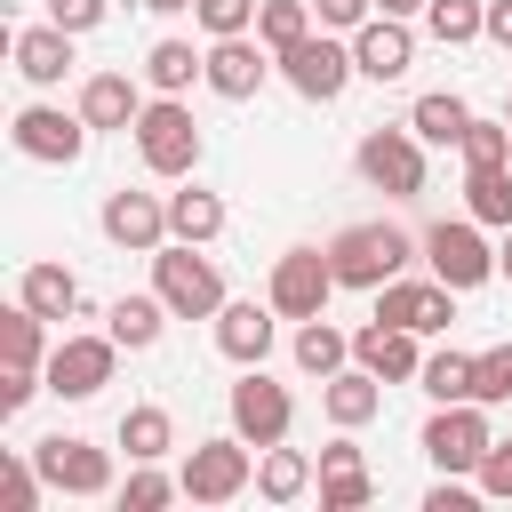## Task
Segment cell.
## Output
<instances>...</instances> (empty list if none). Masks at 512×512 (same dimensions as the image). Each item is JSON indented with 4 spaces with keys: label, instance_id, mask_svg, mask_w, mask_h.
<instances>
[{
    "label": "cell",
    "instance_id": "cell-39",
    "mask_svg": "<svg viewBox=\"0 0 512 512\" xmlns=\"http://www.w3.org/2000/svg\"><path fill=\"white\" fill-rule=\"evenodd\" d=\"M256 8H264V0H192V16H200V32H208V40L256 32Z\"/></svg>",
    "mask_w": 512,
    "mask_h": 512
},
{
    "label": "cell",
    "instance_id": "cell-7",
    "mask_svg": "<svg viewBox=\"0 0 512 512\" xmlns=\"http://www.w3.org/2000/svg\"><path fill=\"white\" fill-rule=\"evenodd\" d=\"M112 360H120V336L104 328V336H64V344H48V392L56 400H96L104 384H112Z\"/></svg>",
    "mask_w": 512,
    "mask_h": 512
},
{
    "label": "cell",
    "instance_id": "cell-41",
    "mask_svg": "<svg viewBox=\"0 0 512 512\" xmlns=\"http://www.w3.org/2000/svg\"><path fill=\"white\" fill-rule=\"evenodd\" d=\"M0 488H8V512H32L48 480H40V464H32V456H8V480H0Z\"/></svg>",
    "mask_w": 512,
    "mask_h": 512
},
{
    "label": "cell",
    "instance_id": "cell-50",
    "mask_svg": "<svg viewBox=\"0 0 512 512\" xmlns=\"http://www.w3.org/2000/svg\"><path fill=\"white\" fill-rule=\"evenodd\" d=\"M504 120H512V104H504Z\"/></svg>",
    "mask_w": 512,
    "mask_h": 512
},
{
    "label": "cell",
    "instance_id": "cell-15",
    "mask_svg": "<svg viewBox=\"0 0 512 512\" xmlns=\"http://www.w3.org/2000/svg\"><path fill=\"white\" fill-rule=\"evenodd\" d=\"M280 56L264 48V40H248V32H232V40H208V88L224 96V104H248L256 88H264V72H272Z\"/></svg>",
    "mask_w": 512,
    "mask_h": 512
},
{
    "label": "cell",
    "instance_id": "cell-38",
    "mask_svg": "<svg viewBox=\"0 0 512 512\" xmlns=\"http://www.w3.org/2000/svg\"><path fill=\"white\" fill-rule=\"evenodd\" d=\"M472 400H480V408L512 400V344H488V352H472Z\"/></svg>",
    "mask_w": 512,
    "mask_h": 512
},
{
    "label": "cell",
    "instance_id": "cell-3",
    "mask_svg": "<svg viewBox=\"0 0 512 512\" xmlns=\"http://www.w3.org/2000/svg\"><path fill=\"white\" fill-rule=\"evenodd\" d=\"M128 136H136V160H144L152 176H192V168H200V120H192L176 96H152Z\"/></svg>",
    "mask_w": 512,
    "mask_h": 512
},
{
    "label": "cell",
    "instance_id": "cell-34",
    "mask_svg": "<svg viewBox=\"0 0 512 512\" xmlns=\"http://www.w3.org/2000/svg\"><path fill=\"white\" fill-rule=\"evenodd\" d=\"M424 24H432V40H440V48H464V40H480V32H488V0H432V8H424Z\"/></svg>",
    "mask_w": 512,
    "mask_h": 512
},
{
    "label": "cell",
    "instance_id": "cell-8",
    "mask_svg": "<svg viewBox=\"0 0 512 512\" xmlns=\"http://www.w3.org/2000/svg\"><path fill=\"white\" fill-rule=\"evenodd\" d=\"M176 480H184V496H192V504H232V496L256 480V456H248V440H240V432H224V440H200V448L184 456V472H176Z\"/></svg>",
    "mask_w": 512,
    "mask_h": 512
},
{
    "label": "cell",
    "instance_id": "cell-44",
    "mask_svg": "<svg viewBox=\"0 0 512 512\" xmlns=\"http://www.w3.org/2000/svg\"><path fill=\"white\" fill-rule=\"evenodd\" d=\"M48 24H64V32H96V24H104V0H48Z\"/></svg>",
    "mask_w": 512,
    "mask_h": 512
},
{
    "label": "cell",
    "instance_id": "cell-19",
    "mask_svg": "<svg viewBox=\"0 0 512 512\" xmlns=\"http://www.w3.org/2000/svg\"><path fill=\"white\" fill-rule=\"evenodd\" d=\"M320 408H328V424H344V432H360L376 408H384V376L376 368H336V376H320Z\"/></svg>",
    "mask_w": 512,
    "mask_h": 512
},
{
    "label": "cell",
    "instance_id": "cell-30",
    "mask_svg": "<svg viewBox=\"0 0 512 512\" xmlns=\"http://www.w3.org/2000/svg\"><path fill=\"white\" fill-rule=\"evenodd\" d=\"M120 448H128V464H160L168 448H176V424H168V408H128L120 416Z\"/></svg>",
    "mask_w": 512,
    "mask_h": 512
},
{
    "label": "cell",
    "instance_id": "cell-1",
    "mask_svg": "<svg viewBox=\"0 0 512 512\" xmlns=\"http://www.w3.org/2000/svg\"><path fill=\"white\" fill-rule=\"evenodd\" d=\"M408 232L400 224H344L336 240H328V264H336V288H384V280H400V264H408Z\"/></svg>",
    "mask_w": 512,
    "mask_h": 512
},
{
    "label": "cell",
    "instance_id": "cell-11",
    "mask_svg": "<svg viewBox=\"0 0 512 512\" xmlns=\"http://www.w3.org/2000/svg\"><path fill=\"white\" fill-rule=\"evenodd\" d=\"M280 72H288V88H296L304 104H336V96H344V80H352L360 64H352V48H344V40H328V32H304V40L280 56Z\"/></svg>",
    "mask_w": 512,
    "mask_h": 512
},
{
    "label": "cell",
    "instance_id": "cell-42",
    "mask_svg": "<svg viewBox=\"0 0 512 512\" xmlns=\"http://www.w3.org/2000/svg\"><path fill=\"white\" fill-rule=\"evenodd\" d=\"M472 480H480V496H496V504H504V496H512V440H496V448L480 456V472H472Z\"/></svg>",
    "mask_w": 512,
    "mask_h": 512
},
{
    "label": "cell",
    "instance_id": "cell-20",
    "mask_svg": "<svg viewBox=\"0 0 512 512\" xmlns=\"http://www.w3.org/2000/svg\"><path fill=\"white\" fill-rule=\"evenodd\" d=\"M136 112H144V88H136L128 72H88V80H80V120H88V128H120V136H128Z\"/></svg>",
    "mask_w": 512,
    "mask_h": 512
},
{
    "label": "cell",
    "instance_id": "cell-29",
    "mask_svg": "<svg viewBox=\"0 0 512 512\" xmlns=\"http://www.w3.org/2000/svg\"><path fill=\"white\" fill-rule=\"evenodd\" d=\"M40 328H48V320H40L24 296L0 312V352H8V368H48V336H40Z\"/></svg>",
    "mask_w": 512,
    "mask_h": 512
},
{
    "label": "cell",
    "instance_id": "cell-46",
    "mask_svg": "<svg viewBox=\"0 0 512 512\" xmlns=\"http://www.w3.org/2000/svg\"><path fill=\"white\" fill-rule=\"evenodd\" d=\"M488 40L512 48V0H488Z\"/></svg>",
    "mask_w": 512,
    "mask_h": 512
},
{
    "label": "cell",
    "instance_id": "cell-49",
    "mask_svg": "<svg viewBox=\"0 0 512 512\" xmlns=\"http://www.w3.org/2000/svg\"><path fill=\"white\" fill-rule=\"evenodd\" d=\"M144 8H152V16H176V8H192V0H144Z\"/></svg>",
    "mask_w": 512,
    "mask_h": 512
},
{
    "label": "cell",
    "instance_id": "cell-2",
    "mask_svg": "<svg viewBox=\"0 0 512 512\" xmlns=\"http://www.w3.org/2000/svg\"><path fill=\"white\" fill-rule=\"evenodd\" d=\"M152 288H160V304H168L176 320H216V312H224V272H216L192 240H176V248L160 240V248H152Z\"/></svg>",
    "mask_w": 512,
    "mask_h": 512
},
{
    "label": "cell",
    "instance_id": "cell-25",
    "mask_svg": "<svg viewBox=\"0 0 512 512\" xmlns=\"http://www.w3.org/2000/svg\"><path fill=\"white\" fill-rule=\"evenodd\" d=\"M144 80H152L160 96H184L192 80H208V56H200L192 40H152V56H144Z\"/></svg>",
    "mask_w": 512,
    "mask_h": 512
},
{
    "label": "cell",
    "instance_id": "cell-22",
    "mask_svg": "<svg viewBox=\"0 0 512 512\" xmlns=\"http://www.w3.org/2000/svg\"><path fill=\"white\" fill-rule=\"evenodd\" d=\"M16 72H24L32 88H64V72H72V32H64V24H24V32H16Z\"/></svg>",
    "mask_w": 512,
    "mask_h": 512
},
{
    "label": "cell",
    "instance_id": "cell-31",
    "mask_svg": "<svg viewBox=\"0 0 512 512\" xmlns=\"http://www.w3.org/2000/svg\"><path fill=\"white\" fill-rule=\"evenodd\" d=\"M344 360H352V336H344V328H328V312L296 328V368H304V376H336Z\"/></svg>",
    "mask_w": 512,
    "mask_h": 512
},
{
    "label": "cell",
    "instance_id": "cell-6",
    "mask_svg": "<svg viewBox=\"0 0 512 512\" xmlns=\"http://www.w3.org/2000/svg\"><path fill=\"white\" fill-rule=\"evenodd\" d=\"M272 312L280 320H320L328 312V296H336V264H328V248H288L280 264H272Z\"/></svg>",
    "mask_w": 512,
    "mask_h": 512
},
{
    "label": "cell",
    "instance_id": "cell-35",
    "mask_svg": "<svg viewBox=\"0 0 512 512\" xmlns=\"http://www.w3.org/2000/svg\"><path fill=\"white\" fill-rule=\"evenodd\" d=\"M416 384L432 392V400H472V352H424V368H416Z\"/></svg>",
    "mask_w": 512,
    "mask_h": 512
},
{
    "label": "cell",
    "instance_id": "cell-9",
    "mask_svg": "<svg viewBox=\"0 0 512 512\" xmlns=\"http://www.w3.org/2000/svg\"><path fill=\"white\" fill-rule=\"evenodd\" d=\"M88 120L80 112H56V104H24L16 120H8V144L24 152V160H48V168H72L80 152H88Z\"/></svg>",
    "mask_w": 512,
    "mask_h": 512
},
{
    "label": "cell",
    "instance_id": "cell-4",
    "mask_svg": "<svg viewBox=\"0 0 512 512\" xmlns=\"http://www.w3.org/2000/svg\"><path fill=\"white\" fill-rule=\"evenodd\" d=\"M488 448H496V432H488V408H480V400H440V408H432L424 456H432L440 472H480Z\"/></svg>",
    "mask_w": 512,
    "mask_h": 512
},
{
    "label": "cell",
    "instance_id": "cell-43",
    "mask_svg": "<svg viewBox=\"0 0 512 512\" xmlns=\"http://www.w3.org/2000/svg\"><path fill=\"white\" fill-rule=\"evenodd\" d=\"M40 384H48V376H40V368H8V376H0V416H24V408H32V392H40Z\"/></svg>",
    "mask_w": 512,
    "mask_h": 512
},
{
    "label": "cell",
    "instance_id": "cell-36",
    "mask_svg": "<svg viewBox=\"0 0 512 512\" xmlns=\"http://www.w3.org/2000/svg\"><path fill=\"white\" fill-rule=\"evenodd\" d=\"M456 152H464V168H504L512 160V120H472Z\"/></svg>",
    "mask_w": 512,
    "mask_h": 512
},
{
    "label": "cell",
    "instance_id": "cell-23",
    "mask_svg": "<svg viewBox=\"0 0 512 512\" xmlns=\"http://www.w3.org/2000/svg\"><path fill=\"white\" fill-rule=\"evenodd\" d=\"M16 296H24V304H32L40 320H72V312H80V280H72L64 264H24Z\"/></svg>",
    "mask_w": 512,
    "mask_h": 512
},
{
    "label": "cell",
    "instance_id": "cell-47",
    "mask_svg": "<svg viewBox=\"0 0 512 512\" xmlns=\"http://www.w3.org/2000/svg\"><path fill=\"white\" fill-rule=\"evenodd\" d=\"M376 8H384V16H400V24H408V16H424V8H432V0H376Z\"/></svg>",
    "mask_w": 512,
    "mask_h": 512
},
{
    "label": "cell",
    "instance_id": "cell-40",
    "mask_svg": "<svg viewBox=\"0 0 512 512\" xmlns=\"http://www.w3.org/2000/svg\"><path fill=\"white\" fill-rule=\"evenodd\" d=\"M168 496H184V480H168V472H152V464H136V472H128V488H120V504H128V512H160Z\"/></svg>",
    "mask_w": 512,
    "mask_h": 512
},
{
    "label": "cell",
    "instance_id": "cell-28",
    "mask_svg": "<svg viewBox=\"0 0 512 512\" xmlns=\"http://www.w3.org/2000/svg\"><path fill=\"white\" fill-rule=\"evenodd\" d=\"M408 128H416L424 144H464V128H472V104H464V96H448V88H432V96H416Z\"/></svg>",
    "mask_w": 512,
    "mask_h": 512
},
{
    "label": "cell",
    "instance_id": "cell-33",
    "mask_svg": "<svg viewBox=\"0 0 512 512\" xmlns=\"http://www.w3.org/2000/svg\"><path fill=\"white\" fill-rule=\"evenodd\" d=\"M304 32H312V0H264V8H256V40H264L272 56H288Z\"/></svg>",
    "mask_w": 512,
    "mask_h": 512
},
{
    "label": "cell",
    "instance_id": "cell-26",
    "mask_svg": "<svg viewBox=\"0 0 512 512\" xmlns=\"http://www.w3.org/2000/svg\"><path fill=\"white\" fill-rule=\"evenodd\" d=\"M216 232H224V200H216V192H200V184H192V192H168V240L208 248Z\"/></svg>",
    "mask_w": 512,
    "mask_h": 512
},
{
    "label": "cell",
    "instance_id": "cell-16",
    "mask_svg": "<svg viewBox=\"0 0 512 512\" xmlns=\"http://www.w3.org/2000/svg\"><path fill=\"white\" fill-rule=\"evenodd\" d=\"M104 240L152 256V248L168 240V200H160V192H104Z\"/></svg>",
    "mask_w": 512,
    "mask_h": 512
},
{
    "label": "cell",
    "instance_id": "cell-13",
    "mask_svg": "<svg viewBox=\"0 0 512 512\" xmlns=\"http://www.w3.org/2000/svg\"><path fill=\"white\" fill-rule=\"evenodd\" d=\"M288 424H296V400H288V384H272L264 376V360L232 384V432L248 440V448H272V440H288Z\"/></svg>",
    "mask_w": 512,
    "mask_h": 512
},
{
    "label": "cell",
    "instance_id": "cell-14",
    "mask_svg": "<svg viewBox=\"0 0 512 512\" xmlns=\"http://www.w3.org/2000/svg\"><path fill=\"white\" fill-rule=\"evenodd\" d=\"M376 320L416 328V336H440V328L456 320V288H448V280H384V288H376Z\"/></svg>",
    "mask_w": 512,
    "mask_h": 512
},
{
    "label": "cell",
    "instance_id": "cell-17",
    "mask_svg": "<svg viewBox=\"0 0 512 512\" xmlns=\"http://www.w3.org/2000/svg\"><path fill=\"white\" fill-rule=\"evenodd\" d=\"M352 64H360L368 80H400V72L416 64V32H408L400 16H368V24L352 32Z\"/></svg>",
    "mask_w": 512,
    "mask_h": 512
},
{
    "label": "cell",
    "instance_id": "cell-5",
    "mask_svg": "<svg viewBox=\"0 0 512 512\" xmlns=\"http://www.w3.org/2000/svg\"><path fill=\"white\" fill-rule=\"evenodd\" d=\"M352 160H360V176H368L376 192H392V200H416V192H424V136H416V128H368Z\"/></svg>",
    "mask_w": 512,
    "mask_h": 512
},
{
    "label": "cell",
    "instance_id": "cell-10",
    "mask_svg": "<svg viewBox=\"0 0 512 512\" xmlns=\"http://www.w3.org/2000/svg\"><path fill=\"white\" fill-rule=\"evenodd\" d=\"M32 464H40V480H48L56 496H104V488H112V456H104L96 440H72V432L32 440Z\"/></svg>",
    "mask_w": 512,
    "mask_h": 512
},
{
    "label": "cell",
    "instance_id": "cell-21",
    "mask_svg": "<svg viewBox=\"0 0 512 512\" xmlns=\"http://www.w3.org/2000/svg\"><path fill=\"white\" fill-rule=\"evenodd\" d=\"M216 352L240 360V368H256V360L272 352V296H264V304H232V296H224V312H216Z\"/></svg>",
    "mask_w": 512,
    "mask_h": 512
},
{
    "label": "cell",
    "instance_id": "cell-32",
    "mask_svg": "<svg viewBox=\"0 0 512 512\" xmlns=\"http://www.w3.org/2000/svg\"><path fill=\"white\" fill-rule=\"evenodd\" d=\"M464 208L472 224H512V168H464Z\"/></svg>",
    "mask_w": 512,
    "mask_h": 512
},
{
    "label": "cell",
    "instance_id": "cell-45",
    "mask_svg": "<svg viewBox=\"0 0 512 512\" xmlns=\"http://www.w3.org/2000/svg\"><path fill=\"white\" fill-rule=\"evenodd\" d=\"M368 8H376V0H312V16H320L328 32H360V24H368Z\"/></svg>",
    "mask_w": 512,
    "mask_h": 512
},
{
    "label": "cell",
    "instance_id": "cell-27",
    "mask_svg": "<svg viewBox=\"0 0 512 512\" xmlns=\"http://www.w3.org/2000/svg\"><path fill=\"white\" fill-rule=\"evenodd\" d=\"M304 488H312V456L272 440V448H264V464H256V496H264V504H296Z\"/></svg>",
    "mask_w": 512,
    "mask_h": 512
},
{
    "label": "cell",
    "instance_id": "cell-48",
    "mask_svg": "<svg viewBox=\"0 0 512 512\" xmlns=\"http://www.w3.org/2000/svg\"><path fill=\"white\" fill-rule=\"evenodd\" d=\"M496 272L512 280V224H504V248H496Z\"/></svg>",
    "mask_w": 512,
    "mask_h": 512
},
{
    "label": "cell",
    "instance_id": "cell-18",
    "mask_svg": "<svg viewBox=\"0 0 512 512\" xmlns=\"http://www.w3.org/2000/svg\"><path fill=\"white\" fill-rule=\"evenodd\" d=\"M352 360H360V368H376L384 384H408V376L424 368V352H416V328H392V320H368V328L352 336Z\"/></svg>",
    "mask_w": 512,
    "mask_h": 512
},
{
    "label": "cell",
    "instance_id": "cell-37",
    "mask_svg": "<svg viewBox=\"0 0 512 512\" xmlns=\"http://www.w3.org/2000/svg\"><path fill=\"white\" fill-rule=\"evenodd\" d=\"M368 496H376L368 464H336V472H320V512H360Z\"/></svg>",
    "mask_w": 512,
    "mask_h": 512
},
{
    "label": "cell",
    "instance_id": "cell-24",
    "mask_svg": "<svg viewBox=\"0 0 512 512\" xmlns=\"http://www.w3.org/2000/svg\"><path fill=\"white\" fill-rule=\"evenodd\" d=\"M104 328L120 336V352H152V344H160V328H168V304H160V288H152V296H120V304L104 312Z\"/></svg>",
    "mask_w": 512,
    "mask_h": 512
},
{
    "label": "cell",
    "instance_id": "cell-12",
    "mask_svg": "<svg viewBox=\"0 0 512 512\" xmlns=\"http://www.w3.org/2000/svg\"><path fill=\"white\" fill-rule=\"evenodd\" d=\"M424 264H432V280H448L456 296L480 288V280H496V248L480 240L472 216H464V224H432V232H424Z\"/></svg>",
    "mask_w": 512,
    "mask_h": 512
}]
</instances>
